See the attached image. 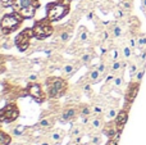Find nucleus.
<instances>
[{
    "label": "nucleus",
    "mask_w": 146,
    "mask_h": 145,
    "mask_svg": "<svg viewBox=\"0 0 146 145\" xmlns=\"http://www.w3.org/2000/svg\"><path fill=\"white\" fill-rule=\"evenodd\" d=\"M38 7L40 3L37 0H13L12 5L13 9L19 13L23 18H32Z\"/></svg>",
    "instance_id": "1"
},
{
    "label": "nucleus",
    "mask_w": 146,
    "mask_h": 145,
    "mask_svg": "<svg viewBox=\"0 0 146 145\" xmlns=\"http://www.w3.org/2000/svg\"><path fill=\"white\" fill-rule=\"evenodd\" d=\"M22 19L25 18L19 14V13L14 12L12 14H7L3 17L1 22H0V27H1V31L4 33H10L18 27V26L22 23Z\"/></svg>",
    "instance_id": "2"
},
{
    "label": "nucleus",
    "mask_w": 146,
    "mask_h": 145,
    "mask_svg": "<svg viewBox=\"0 0 146 145\" xmlns=\"http://www.w3.org/2000/svg\"><path fill=\"white\" fill-rule=\"evenodd\" d=\"M46 13H48V19L50 22L59 21L68 13V7L60 4V3H51L46 7Z\"/></svg>",
    "instance_id": "3"
},
{
    "label": "nucleus",
    "mask_w": 146,
    "mask_h": 145,
    "mask_svg": "<svg viewBox=\"0 0 146 145\" xmlns=\"http://www.w3.org/2000/svg\"><path fill=\"white\" fill-rule=\"evenodd\" d=\"M50 21L49 19H44V21H40L38 23H36L35 26L32 27V31H33V36H35L36 39H40V40H42V39L48 37V36H50L51 33H53V27L50 26Z\"/></svg>",
    "instance_id": "4"
},
{
    "label": "nucleus",
    "mask_w": 146,
    "mask_h": 145,
    "mask_svg": "<svg viewBox=\"0 0 146 145\" xmlns=\"http://www.w3.org/2000/svg\"><path fill=\"white\" fill-rule=\"evenodd\" d=\"M33 36V31L32 28H27V30H23L21 33H18V36L15 37V45L21 49L22 51H25L26 49L30 45V40Z\"/></svg>",
    "instance_id": "5"
},
{
    "label": "nucleus",
    "mask_w": 146,
    "mask_h": 145,
    "mask_svg": "<svg viewBox=\"0 0 146 145\" xmlns=\"http://www.w3.org/2000/svg\"><path fill=\"white\" fill-rule=\"evenodd\" d=\"M17 117H18V109L13 104L3 108L1 112H0V121L1 122H12Z\"/></svg>",
    "instance_id": "6"
},
{
    "label": "nucleus",
    "mask_w": 146,
    "mask_h": 145,
    "mask_svg": "<svg viewBox=\"0 0 146 145\" xmlns=\"http://www.w3.org/2000/svg\"><path fill=\"white\" fill-rule=\"evenodd\" d=\"M46 84H50L51 86H53L54 89L58 91L59 96H60V95H63L64 91H66V89H67L66 81H64L63 78H59V77H54V78H50L48 82H46Z\"/></svg>",
    "instance_id": "7"
},
{
    "label": "nucleus",
    "mask_w": 146,
    "mask_h": 145,
    "mask_svg": "<svg viewBox=\"0 0 146 145\" xmlns=\"http://www.w3.org/2000/svg\"><path fill=\"white\" fill-rule=\"evenodd\" d=\"M27 91H28V94H30L32 98H35V99H37V100H42L44 99L41 86L38 84H36V82H31V84L28 85Z\"/></svg>",
    "instance_id": "8"
},
{
    "label": "nucleus",
    "mask_w": 146,
    "mask_h": 145,
    "mask_svg": "<svg viewBox=\"0 0 146 145\" xmlns=\"http://www.w3.org/2000/svg\"><path fill=\"white\" fill-rule=\"evenodd\" d=\"M127 120H128V112H127L126 109L121 110V112L118 113V116L115 117V123H117V127H118V131H121L122 132V130H123Z\"/></svg>",
    "instance_id": "9"
},
{
    "label": "nucleus",
    "mask_w": 146,
    "mask_h": 145,
    "mask_svg": "<svg viewBox=\"0 0 146 145\" xmlns=\"http://www.w3.org/2000/svg\"><path fill=\"white\" fill-rule=\"evenodd\" d=\"M103 132L105 134V135L108 136L109 139H113L114 136H115L118 132H121V131H118V127H117V123H115V121H114L113 123H108V125L104 126Z\"/></svg>",
    "instance_id": "10"
},
{
    "label": "nucleus",
    "mask_w": 146,
    "mask_h": 145,
    "mask_svg": "<svg viewBox=\"0 0 146 145\" xmlns=\"http://www.w3.org/2000/svg\"><path fill=\"white\" fill-rule=\"evenodd\" d=\"M76 113H77V110L74 109V108H69V109H66L63 112V114H62L60 117V122L66 123L68 122L69 120H73V118L76 117Z\"/></svg>",
    "instance_id": "11"
},
{
    "label": "nucleus",
    "mask_w": 146,
    "mask_h": 145,
    "mask_svg": "<svg viewBox=\"0 0 146 145\" xmlns=\"http://www.w3.org/2000/svg\"><path fill=\"white\" fill-rule=\"evenodd\" d=\"M64 138V134L62 130H56V131H53V132L50 134V139L55 143V145H59L62 143V140H63Z\"/></svg>",
    "instance_id": "12"
},
{
    "label": "nucleus",
    "mask_w": 146,
    "mask_h": 145,
    "mask_svg": "<svg viewBox=\"0 0 146 145\" xmlns=\"http://www.w3.org/2000/svg\"><path fill=\"white\" fill-rule=\"evenodd\" d=\"M91 126H92L94 130H103L104 128V122L101 118L99 117H95L91 120Z\"/></svg>",
    "instance_id": "13"
},
{
    "label": "nucleus",
    "mask_w": 146,
    "mask_h": 145,
    "mask_svg": "<svg viewBox=\"0 0 146 145\" xmlns=\"http://www.w3.org/2000/svg\"><path fill=\"white\" fill-rule=\"evenodd\" d=\"M100 76H101V73L98 71V68H96V69H92V71L90 72V74H88V78H90L91 84H96V82L100 80Z\"/></svg>",
    "instance_id": "14"
},
{
    "label": "nucleus",
    "mask_w": 146,
    "mask_h": 145,
    "mask_svg": "<svg viewBox=\"0 0 146 145\" xmlns=\"http://www.w3.org/2000/svg\"><path fill=\"white\" fill-rule=\"evenodd\" d=\"M10 141H12L10 136L4 134L3 131H0V145H9Z\"/></svg>",
    "instance_id": "15"
},
{
    "label": "nucleus",
    "mask_w": 146,
    "mask_h": 145,
    "mask_svg": "<svg viewBox=\"0 0 146 145\" xmlns=\"http://www.w3.org/2000/svg\"><path fill=\"white\" fill-rule=\"evenodd\" d=\"M137 48L140 50H146V35H141L137 39Z\"/></svg>",
    "instance_id": "16"
},
{
    "label": "nucleus",
    "mask_w": 146,
    "mask_h": 145,
    "mask_svg": "<svg viewBox=\"0 0 146 145\" xmlns=\"http://www.w3.org/2000/svg\"><path fill=\"white\" fill-rule=\"evenodd\" d=\"M122 68H123V63H122L119 59L118 61H113V63H111V72H113V73L121 71Z\"/></svg>",
    "instance_id": "17"
},
{
    "label": "nucleus",
    "mask_w": 146,
    "mask_h": 145,
    "mask_svg": "<svg viewBox=\"0 0 146 145\" xmlns=\"http://www.w3.org/2000/svg\"><path fill=\"white\" fill-rule=\"evenodd\" d=\"M53 123L54 122L51 120H49V118H42V120L38 122V126L42 128H50L51 126H53Z\"/></svg>",
    "instance_id": "18"
},
{
    "label": "nucleus",
    "mask_w": 146,
    "mask_h": 145,
    "mask_svg": "<svg viewBox=\"0 0 146 145\" xmlns=\"http://www.w3.org/2000/svg\"><path fill=\"white\" fill-rule=\"evenodd\" d=\"M88 32H87V30H86L85 27H82V31L80 32V35H78V40L81 41V43H86V41L88 40Z\"/></svg>",
    "instance_id": "19"
},
{
    "label": "nucleus",
    "mask_w": 146,
    "mask_h": 145,
    "mask_svg": "<svg viewBox=\"0 0 146 145\" xmlns=\"http://www.w3.org/2000/svg\"><path fill=\"white\" fill-rule=\"evenodd\" d=\"M118 110L115 109V108H110V109L106 112V118H109V120H115V117L118 116Z\"/></svg>",
    "instance_id": "20"
},
{
    "label": "nucleus",
    "mask_w": 146,
    "mask_h": 145,
    "mask_svg": "<svg viewBox=\"0 0 146 145\" xmlns=\"http://www.w3.org/2000/svg\"><path fill=\"white\" fill-rule=\"evenodd\" d=\"M25 130H26L25 126H17L15 128H13V135H15V136H22L23 134H25Z\"/></svg>",
    "instance_id": "21"
},
{
    "label": "nucleus",
    "mask_w": 146,
    "mask_h": 145,
    "mask_svg": "<svg viewBox=\"0 0 146 145\" xmlns=\"http://www.w3.org/2000/svg\"><path fill=\"white\" fill-rule=\"evenodd\" d=\"M122 53H123V57L126 59H129L131 58V55H132V48L129 45H127V46H124L123 48V50H122Z\"/></svg>",
    "instance_id": "22"
},
{
    "label": "nucleus",
    "mask_w": 146,
    "mask_h": 145,
    "mask_svg": "<svg viewBox=\"0 0 146 145\" xmlns=\"http://www.w3.org/2000/svg\"><path fill=\"white\" fill-rule=\"evenodd\" d=\"M69 39H71V32H69V31H63V32H60V35H59V40L63 41V43L68 41Z\"/></svg>",
    "instance_id": "23"
},
{
    "label": "nucleus",
    "mask_w": 146,
    "mask_h": 145,
    "mask_svg": "<svg viewBox=\"0 0 146 145\" xmlns=\"http://www.w3.org/2000/svg\"><path fill=\"white\" fill-rule=\"evenodd\" d=\"M100 143H101V135H92L90 138L91 145H100Z\"/></svg>",
    "instance_id": "24"
},
{
    "label": "nucleus",
    "mask_w": 146,
    "mask_h": 145,
    "mask_svg": "<svg viewBox=\"0 0 146 145\" xmlns=\"http://www.w3.org/2000/svg\"><path fill=\"white\" fill-rule=\"evenodd\" d=\"M122 32H123V31H122V27L119 25H115L113 27V36L114 37H121Z\"/></svg>",
    "instance_id": "25"
},
{
    "label": "nucleus",
    "mask_w": 146,
    "mask_h": 145,
    "mask_svg": "<svg viewBox=\"0 0 146 145\" xmlns=\"http://www.w3.org/2000/svg\"><path fill=\"white\" fill-rule=\"evenodd\" d=\"M63 72L66 74H72L73 72H74V66H73V64H66V66L63 67Z\"/></svg>",
    "instance_id": "26"
},
{
    "label": "nucleus",
    "mask_w": 146,
    "mask_h": 145,
    "mask_svg": "<svg viewBox=\"0 0 146 145\" xmlns=\"http://www.w3.org/2000/svg\"><path fill=\"white\" fill-rule=\"evenodd\" d=\"M137 72H139V69H137V64L132 63L131 66H129V76H131V77L136 76V73H137Z\"/></svg>",
    "instance_id": "27"
},
{
    "label": "nucleus",
    "mask_w": 146,
    "mask_h": 145,
    "mask_svg": "<svg viewBox=\"0 0 146 145\" xmlns=\"http://www.w3.org/2000/svg\"><path fill=\"white\" fill-rule=\"evenodd\" d=\"M91 113H92V109H90L88 107H83L82 110H81V116L82 117H90Z\"/></svg>",
    "instance_id": "28"
},
{
    "label": "nucleus",
    "mask_w": 146,
    "mask_h": 145,
    "mask_svg": "<svg viewBox=\"0 0 146 145\" xmlns=\"http://www.w3.org/2000/svg\"><path fill=\"white\" fill-rule=\"evenodd\" d=\"M92 112L95 113L96 116H100V114H103V112H104V108L101 107V105H94V108H92Z\"/></svg>",
    "instance_id": "29"
},
{
    "label": "nucleus",
    "mask_w": 146,
    "mask_h": 145,
    "mask_svg": "<svg viewBox=\"0 0 146 145\" xmlns=\"http://www.w3.org/2000/svg\"><path fill=\"white\" fill-rule=\"evenodd\" d=\"M121 8H123L124 10H129L132 8L131 1H128V0H123V1L121 3Z\"/></svg>",
    "instance_id": "30"
},
{
    "label": "nucleus",
    "mask_w": 146,
    "mask_h": 145,
    "mask_svg": "<svg viewBox=\"0 0 146 145\" xmlns=\"http://www.w3.org/2000/svg\"><path fill=\"white\" fill-rule=\"evenodd\" d=\"M113 84H114V86H115V87H121V86H122V84H123V78H122L121 76L114 77Z\"/></svg>",
    "instance_id": "31"
},
{
    "label": "nucleus",
    "mask_w": 146,
    "mask_h": 145,
    "mask_svg": "<svg viewBox=\"0 0 146 145\" xmlns=\"http://www.w3.org/2000/svg\"><path fill=\"white\" fill-rule=\"evenodd\" d=\"M91 59H92V55H91L90 53H86V54H83L82 57H81V61L83 62V63H88V62H91Z\"/></svg>",
    "instance_id": "32"
},
{
    "label": "nucleus",
    "mask_w": 146,
    "mask_h": 145,
    "mask_svg": "<svg viewBox=\"0 0 146 145\" xmlns=\"http://www.w3.org/2000/svg\"><path fill=\"white\" fill-rule=\"evenodd\" d=\"M72 138H77V136L81 135V128L78 127V126H74V127L72 128V132H71Z\"/></svg>",
    "instance_id": "33"
},
{
    "label": "nucleus",
    "mask_w": 146,
    "mask_h": 145,
    "mask_svg": "<svg viewBox=\"0 0 146 145\" xmlns=\"http://www.w3.org/2000/svg\"><path fill=\"white\" fill-rule=\"evenodd\" d=\"M123 8H118V9L115 10V12H114V15H115V18H123V15H124V12H123Z\"/></svg>",
    "instance_id": "34"
},
{
    "label": "nucleus",
    "mask_w": 146,
    "mask_h": 145,
    "mask_svg": "<svg viewBox=\"0 0 146 145\" xmlns=\"http://www.w3.org/2000/svg\"><path fill=\"white\" fill-rule=\"evenodd\" d=\"M110 54H111V59H113V61H118L119 53H118V50H117V49H113V50L110 51Z\"/></svg>",
    "instance_id": "35"
},
{
    "label": "nucleus",
    "mask_w": 146,
    "mask_h": 145,
    "mask_svg": "<svg viewBox=\"0 0 146 145\" xmlns=\"http://www.w3.org/2000/svg\"><path fill=\"white\" fill-rule=\"evenodd\" d=\"M98 71L100 72L101 74L105 73V71H106V66H105V63H100V64H99V66H98Z\"/></svg>",
    "instance_id": "36"
},
{
    "label": "nucleus",
    "mask_w": 146,
    "mask_h": 145,
    "mask_svg": "<svg viewBox=\"0 0 146 145\" xmlns=\"http://www.w3.org/2000/svg\"><path fill=\"white\" fill-rule=\"evenodd\" d=\"M129 46H131L132 49H135L137 46V39H135V37H131L129 39Z\"/></svg>",
    "instance_id": "37"
},
{
    "label": "nucleus",
    "mask_w": 146,
    "mask_h": 145,
    "mask_svg": "<svg viewBox=\"0 0 146 145\" xmlns=\"http://www.w3.org/2000/svg\"><path fill=\"white\" fill-rule=\"evenodd\" d=\"M142 76H144V69H140V71L136 73V80H137V82L141 81V80H142Z\"/></svg>",
    "instance_id": "38"
},
{
    "label": "nucleus",
    "mask_w": 146,
    "mask_h": 145,
    "mask_svg": "<svg viewBox=\"0 0 146 145\" xmlns=\"http://www.w3.org/2000/svg\"><path fill=\"white\" fill-rule=\"evenodd\" d=\"M0 1L4 7H12L13 5V0H0Z\"/></svg>",
    "instance_id": "39"
},
{
    "label": "nucleus",
    "mask_w": 146,
    "mask_h": 145,
    "mask_svg": "<svg viewBox=\"0 0 146 145\" xmlns=\"http://www.w3.org/2000/svg\"><path fill=\"white\" fill-rule=\"evenodd\" d=\"M37 74H36V73H32V74H30V76H28V81H30V82H35L36 81V80H37Z\"/></svg>",
    "instance_id": "40"
},
{
    "label": "nucleus",
    "mask_w": 146,
    "mask_h": 145,
    "mask_svg": "<svg viewBox=\"0 0 146 145\" xmlns=\"http://www.w3.org/2000/svg\"><path fill=\"white\" fill-rule=\"evenodd\" d=\"M106 145H118V140H115V139H109Z\"/></svg>",
    "instance_id": "41"
},
{
    "label": "nucleus",
    "mask_w": 146,
    "mask_h": 145,
    "mask_svg": "<svg viewBox=\"0 0 146 145\" xmlns=\"http://www.w3.org/2000/svg\"><path fill=\"white\" fill-rule=\"evenodd\" d=\"M58 3L66 5V7H69V4H71V0H58Z\"/></svg>",
    "instance_id": "42"
},
{
    "label": "nucleus",
    "mask_w": 146,
    "mask_h": 145,
    "mask_svg": "<svg viewBox=\"0 0 146 145\" xmlns=\"http://www.w3.org/2000/svg\"><path fill=\"white\" fill-rule=\"evenodd\" d=\"M113 80H114V74L111 73V74H109V76L106 77V80H105V81H106V82H110V81H113Z\"/></svg>",
    "instance_id": "43"
},
{
    "label": "nucleus",
    "mask_w": 146,
    "mask_h": 145,
    "mask_svg": "<svg viewBox=\"0 0 146 145\" xmlns=\"http://www.w3.org/2000/svg\"><path fill=\"white\" fill-rule=\"evenodd\" d=\"M105 53H106V49L104 48V46H101V48H100V54H101V55H104Z\"/></svg>",
    "instance_id": "44"
},
{
    "label": "nucleus",
    "mask_w": 146,
    "mask_h": 145,
    "mask_svg": "<svg viewBox=\"0 0 146 145\" xmlns=\"http://www.w3.org/2000/svg\"><path fill=\"white\" fill-rule=\"evenodd\" d=\"M91 89V86H90V84H87V85H85V86H83V90H85V91H88V90Z\"/></svg>",
    "instance_id": "45"
},
{
    "label": "nucleus",
    "mask_w": 146,
    "mask_h": 145,
    "mask_svg": "<svg viewBox=\"0 0 146 145\" xmlns=\"http://www.w3.org/2000/svg\"><path fill=\"white\" fill-rule=\"evenodd\" d=\"M141 4H142V9H144L145 12H146V0H142Z\"/></svg>",
    "instance_id": "46"
},
{
    "label": "nucleus",
    "mask_w": 146,
    "mask_h": 145,
    "mask_svg": "<svg viewBox=\"0 0 146 145\" xmlns=\"http://www.w3.org/2000/svg\"><path fill=\"white\" fill-rule=\"evenodd\" d=\"M92 17H94L92 13H88V14H87V18H88V19H92Z\"/></svg>",
    "instance_id": "47"
},
{
    "label": "nucleus",
    "mask_w": 146,
    "mask_h": 145,
    "mask_svg": "<svg viewBox=\"0 0 146 145\" xmlns=\"http://www.w3.org/2000/svg\"><path fill=\"white\" fill-rule=\"evenodd\" d=\"M103 37H104V40H106V39H108V32H104Z\"/></svg>",
    "instance_id": "48"
},
{
    "label": "nucleus",
    "mask_w": 146,
    "mask_h": 145,
    "mask_svg": "<svg viewBox=\"0 0 146 145\" xmlns=\"http://www.w3.org/2000/svg\"><path fill=\"white\" fill-rule=\"evenodd\" d=\"M3 71H4V67H3V66H1V64H0V73H1V72H3Z\"/></svg>",
    "instance_id": "49"
},
{
    "label": "nucleus",
    "mask_w": 146,
    "mask_h": 145,
    "mask_svg": "<svg viewBox=\"0 0 146 145\" xmlns=\"http://www.w3.org/2000/svg\"><path fill=\"white\" fill-rule=\"evenodd\" d=\"M40 145H50L49 143H42V144H40Z\"/></svg>",
    "instance_id": "50"
},
{
    "label": "nucleus",
    "mask_w": 146,
    "mask_h": 145,
    "mask_svg": "<svg viewBox=\"0 0 146 145\" xmlns=\"http://www.w3.org/2000/svg\"><path fill=\"white\" fill-rule=\"evenodd\" d=\"M68 145H78V144H76V143H72V144H68Z\"/></svg>",
    "instance_id": "51"
}]
</instances>
